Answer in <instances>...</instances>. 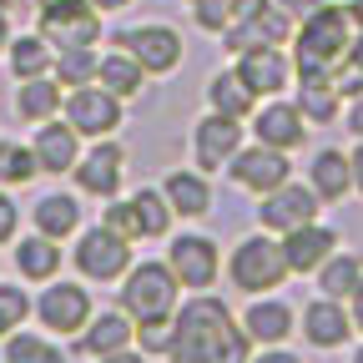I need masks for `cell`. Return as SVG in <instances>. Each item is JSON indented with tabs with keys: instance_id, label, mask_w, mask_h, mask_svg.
<instances>
[{
	"instance_id": "cell-8",
	"label": "cell",
	"mask_w": 363,
	"mask_h": 363,
	"mask_svg": "<svg viewBox=\"0 0 363 363\" xmlns=\"http://www.w3.org/2000/svg\"><path fill=\"white\" fill-rule=\"evenodd\" d=\"M35 30L56 51H66V45H96L101 40V11L91 0H61V6L35 11Z\"/></svg>"
},
{
	"instance_id": "cell-38",
	"label": "cell",
	"mask_w": 363,
	"mask_h": 363,
	"mask_svg": "<svg viewBox=\"0 0 363 363\" xmlns=\"http://www.w3.org/2000/svg\"><path fill=\"white\" fill-rule=\"evenodd\" d=\"M30 313V293L16 288V283H0V338H11Z\"/></svg>"
},
{
	"instance_id": "cell-4",
	"label": "cell",
	"mask_w": 363,
	"mask_h": 363,
	"mask_svg": "<svg viewBox=\"0 0 363 363\" xmlns=\"http://www.w3.org/2000/svg\"><path fill=\"white\" fill-rule=\"evenodd\" d=\"M227 278H233V288H242V293H272V288H283V278H288L283 238H272V233L242 238L233 247V257H227Z\"/></svg>"
},
{
	"instance_id": "cell-5",
	"label": "cell",
	"mask_w": 363,
	"mask_h": 363,
	"mask_svg": "<svg viewBox=\"0 0 363 363\" xmlns=\"http://www.w3.org/2000/svg\"><path fill=\"white\" fill-rule=\"evenodd\" d=\"M71 262L86 283H121V272L131 267V242L121 233H111L106 222L76 233V247H71Z\"/></svg>"
},
{
	"instance_id": "cell-24",
	"label": "cell",
	"mask_w": 363,
	"mask_h": 363,
	"mask_svg": "<svg viewBox=\"0 0 363 363\" xmlns=\"http://www.w3.org/2000/svg\"><path fill=\"white\" fill-rule=\"evenodd\" d=\"M61 262H66L61 242L45 238V233H30V238L16 242V272H21L26 283H51V278H61Z\"/></svg>"
},
{
	"instance_id": "cell-31",
	"label": "cell",
	"mask_w": 363,
	"mask_h": 363,
	"mask_svg": "<svg viewBox=\"0 0 363 363\" xmlns=\"http://www.w3.org/2000/svg\"><path fill=\"white\" fill-rule=\"evenodd\" d=\"M338 86H333V71L328 76H298V111L313 121V126H328L338 116Z\"/></svg>"
},
{
	"instance_id": "cell-47",
	"label": "cell",
	"mask_w": 363,
	"mask_h": 363,
	"mask_svg": "<svg viewBox=\"0 0 363 363\" xmlns=\"http://www.w3.org/2000/svg\"><path fill=\"white\" fill-rule=\"evenodd\" d=\"M348 303H353V308H348V313H353V328L363 333V283L353 288V298H348Z\"/></svg>"
},
{
	"instance_id": "cell-53",
	"label": "cell",
	"mask_w": 363,
	"mask_h": 363,
	"mask_svg": "<svg viewBox=\"0 0 363 363\" xmlns=\"http://www.w3.org/2000/svg\"><path fill=\"white\" fill-rule=\"evenodd\" d=\"M45 6H61V0H35V11H45Z\"/></svg>"
},
{
	"instance_id": "cell-18",
	"label": "cell",
	"mask_w": 363,
	"mask_h": 363,
	"mask_svg": "<svg viewBox=\"0 0 363 363\" xmlns=\"http://www.w3.org/2000/svg\"><path fill=\"white\" fill-rule=\"evenodd\" d=\"M252 136L262 147H278V152H298L308 142V116L298 111V101H278L272 96L267 106L252 111Z\"/></svg>"
},
{
	"instance_id": "cell-43",
	"label": "cell",
	"mask_w": 363,
	"mask_h": 363,
	"mask_svg": "<svg viewBox=\"0 0 363 363\" xmlns=\"http://www.w3.org/2000/svg\"><path fill=\"white\" fill-rule=\"evenodd\" d=\"M247 363H303V358H298V353H288L283 343H272V348H262V353H257V358H247Z\"/></svg>"
},
{
	"instance_id": "cell-23",
	"label": "cell",
	"mask_w": 363,
	"mask_h": 363,
	"mask_svg": "<svg viewBox=\"0 0 363 363\" xmlns=\"http://www.w3.org/2000/svg\"><path fill=\"white\" fill-rule=\"evenodd\" d=\"M293 323H298V313H293V303H283V298H257V303L242 313V328H247V338H252V343H262V348H272V343H288Z\"/></svg>"
},
{
	"instance_id": "cell-54",
	"label": "cell",
	"mask_w": 363,
	"mask_h": 363,
	"mask_svg": "<svg viewBox=\"0 0 363 363\" xmlns=\"http://www.w3.org/2000/svg\"><path fill=\"white\" fill-rule=\"evenodd\" d=\"M353 363H363V348H358V353H353Z\"/></svg>"
},
{
	"instance_id": "cell-20",
	"label": "cell",
	"mask_w": 363,
	"mask_h": 363,
	"mask_svg": "<svg viewBox=\"0 0 363 363\" xmlns=\"http://www.w3.org/2000/svg\"><path fill=\"white\" fill-rule=\"evenodd\" d=\"M338 247V233L323 222H303L293 233H283V257H288V272H318Z\"/></svg>"
},
{
	"instance_id": "cell-39",
	"label": "cell",
	"mask_w": 363,
	"mask_h": 363,
	"mask_svg": "<svg viewBox=\"0 0 363 363\" xmlns=\"http://www.w3.org/2000/svg\"><path fill=\"white\" fill-rule=\"evenodd\" d=\"M101 222L111 227V233H121L126 242H142V222H136L131 197H126V202H121V197H111V207H101Z\"/></svg>"
},
{
	"instance_id": "cell-37",
	"label": "cell",
	"mask_w": 363,
	"mask_h": 363,
	"mask_svg": "<svg viewBox=\"0 0 363 363\" xmlns=\"http://www.w3.org/2000/svg\"><path fill=\"white\" fill-rule=\"evenodd\" d=\"M172 338H177L172 318H147V323H136V348L147 358H172Z\"/></svg>"
},
{
	"instance_id": "cell-3",
	"label": "cell",
	"mask_w": 363,
	"mask_h": 363,
	"mask_svg": "<svg viewBox=\"0 0 363 363\" xmlns=\"http://www.w3.org/2000/svg\"><path fill=\"white\" fill-rule=\"evenodd\" d=\"M182 303V283L167 262H131L121 272V308L131 313V323L147 318H172Z\"/></svg>"
},
{
	"instance_id": "cell-17",
	"label": "cell",
	"mask_w": 363,
	"mask_h": 363,
	"mask_svg": "<svg viewBox=\"0 0 363 363\" xmlns=\"http://www.w3.org/2000/svg\"><path fill=\"white\" fill-rule=\"evenodd\" d=\"M30 152H35V167H40L45 177H66V172L81 162V131H76L66 116H51V121L35 126Z\"/></svg>"
},
{
	"instance_id": "cell-27",
	"label": "cell",
	"mask_w": 363,
	"mask_h": 363,
	"mask_svg": "<svg viewBox=\"0 0 363 363\" xmlns=\"http://www.w3.org/2000/svg\"><path fill=\"white\" fill-rule=\"evenodd\" d=\"M162 192H167L177 217H207L212 212V182L202 172H172L162 182Z\"/></svg>"
},
{
	"instance_id": "cell-33",
	"label": "cell",
	"mask_w": 363,
	"mask_h": 363,
	"mask_svg": "<svg viewBox=\"0 0 363 363\" xmlns=\"http://www.w3.org/2000/svg\"><path fill=\"white\" fill-rule=\"evenodd\" d=\"M96 66H101V56H96V45H66V51H56V66H51V76L71 91V86H86V81H96Z\"/></svg>"
},
{
	"instance_id": "cell-11",
	"label": "cell",
	"mask_w": 363,
	"mask_h": 363,
	"mask_svg": "<svg viewBox=\"0 0 363 363\" xmlns=\"http://www.w3.org/2000/svg\"><path fill=\"white\" fill-rule=\"evenodd\" d=\"M71 177H76V187H81L86 197L111 202V197L121 192V177H126V147L111 142V136H96V147H91V152L71 167Z\"/></svg>"
},
{
	"instance_id": "cell-40",
	"label": "cell",
	"mask_w": 363,
	"mask_h": 363,
	"mask_svg": "<svg viewBox=\"0 0 363 363\" xmlns=\"http://www.w3.org/2000/svg\"><path fill=\"white\" fill-rule=\"evenodd\" d=\"M187 11H192V21H197L202 30L222 35L227 21H233V0H187Z\"/></svg>"
},
{
	"instance_id": "cell-15",
	"label": "cell",
	"mask_w": 363,
	"mask_h": 363,
	"mask_svg": "<svg viewBox=\"0 0 363 363\" xmlns=\"http://www.w3.org/2000/svg\"><path fill=\"white\" fill-rule=\"evenodd\" d=\"M252 96H283L288 81H293V56L283 45H252V51H238V66H233Z\"/></svg>"
},
{
	"instance_id": "cell-50",
	"label": "cell",
	"mask_w": 363,
	"mask_h": 363,
	"mask_svg": "<svg viewBox=\"0 0 363 363\" xmlns=\"http://www.w3.org/2000/svg\"><path fill=\"white\" fill-rule=\"evenodd\" d=\"M353 187L363 192V142H358V152H353Z\"/></svg>"
},
{
	"instance_id": "cell-26",
	"label": "cell",
	"mask_w": 363,
	"mask_h": 363,
	"mask_svg": "<svg viewBox=\"0 0 363 363\" xmlns=\"http://www.w3.org/2000/svg\"><path fill=\"white\" fill-rule=\"evenodd\" d=\"M30 222H35V233H45V238H76L81 233V202L71 197V192H45L35 207H30Z\"/></svg>"
},
{
	"instance_id": "cell-34",
	"label": "cell",
	"mask_w": 363,
	"mask_h": 363,
	"mask_svg": "<svg viewBox=\"0 0 363 363\" xmlns=\"http://www.w3.org/2000/svg\"><path fill=\"white\" fill-rule=\"evenodd\" d=\"M131 207H136V222H142V238H167V227H172V202L162 187H142V192H131Z\"/></svg>"
},
{
	"instance_id": "cell-28",
	"label": "cell",
	"mask_w": 363,
	"mask_h": 363,
	"mask_svg": "<svg viewBox=\"0 0 363 363\" xmlns=\"http://www.w3.org/2000/svg\"><path fill=\"white\" fill-rule=\"evenodd\" d=\"M6 61H11V76H16V81H26V76H45V71L56 66V45L45 40L40 30H26V35H11Z\"/></svg>"
},
{
	"instance_id": "cell-6",
	"label": "cell",
	"mask_w": 363,
	"mask_h": 363,
	"mask_svg": "<svg viewBox=\"0 0 363 363\" xmlns=\"http://www.w3.org/2000/svg\"><path fill=\"white\" fill-rule=\"evenodd\" d=\"M111 45L131 51L136 61H142V71H147V76H172V71L182 66V56H187V45H182V30H177V26H167V21L126 26V30H116V40H111Z\"/></svg>"
},
{
	"instance_id": "cell-13",
	"label": "cell",
	"mask_w": 363,
	"mask_h": 363,
	"mask_svg": "<svg viewBox=\"0 0 363 363\" xmlns=\"http://www.w3.org/2000/svg\"><path fill=\"white\" fill-rule=\"evenodd\" d=\"M227 177H233V187L262 197V192H272V187H283V182H288V152L262 147V142L238 147V157L227 162Z\"/></svg>"
},
{
	"instance_id": "cell-7",
	"label": "cell",
	"mask_w": 363,
	"mask_h": 363,
	"mask_svg": "<svg viewBox=\"0 0 363 363\" xmlns=\"http://www.w3.org/2000/svg\"><path fill=\"white\" fill-rule=\"evenodd\" d=\"M91 288L81 283H66V278H51L40 293H35V323L45 333H56V338H71L91 323Z\"/></svg>"
},
{
	"instance_id": "cell-49",
	"label": "cell",
	"mask_w": 363,
	"mask_h": 363,
	"mask_svg": "<svg viewBox=\"0 0 363 363\" xmlns=\"http://www.w3.org/2000/svg\"><path fill=\"white\" fill-rule=\"evenodd\" d=\"M91 6H96L101 16H111V11H126V6H131V0H91Z\"/></svg>"
},
{
	"instance_id": "cell-25",
	"label": "cell",
	"mask_w": 363,
	"mask_h": 363,
	"mask_svg": "<svg viewBox=\"0 0 363 363\" xmlns=\"http://www.w3.org/2000/svg\"><path fill=\"white\" fill-rule=\"evenodd\" d=\"M308 187L323 197V202L348 197V192H353V157H343V152L323 147V152L313 157V167H308Z\"/></svg>"
},
{
	"instance_id": "cell-51",
	"label": "cell",
	"mask_w": 363,
	"mask_h": 363,
	"mask_svg": "<svg viewBox=\"0 0 363 363\" xmlns=\"http://www.w3.org/2000/svg\"><path fill=\"white\" fill-rule=\"evenodd\" d=\"M343 11H348V21H353V26L363 30V0H348V6H343Z\"/></svg>"
},
{
	"instance_id": "cell-9",
	"label": "cell",
	"mask_w": 363,
	"mask_h": 363,
	"mask_svg": "<svg viewBox=\"0 0 363 363\" xmlns=\"http://www.w3.org/2000/svg\"><path fill=\"white\" fill-rule=\"evenodd\" d=\"M61 116H66L81 136H111V131L121 126V96H111L101 81H86V86H71V91H66Z\"/></svg>"
},
{
	"instance_id": "cell-29",
	"label": "cell",
	"mask_w": 363,
	"mask_h": 363,
	"mask_svg": "<svg viewBox=\"0 0 363 363\" xmlns=\"http://www.w3.org/2000/svg\"><path fill=\"white\" fill-rule=\"evenodd\" d=\"M96 81L111 91V96H121V101H131V96H142V86H147V71H142V61H136L131 51H106L101 56V66H96Z\"/></svg>"
},
{
	"instance_id": "cell-2",
	"label": "cell",
	"mask_w": 363,
	"mask_h": 363,
	"mask_svg": "<svg viewBox=\"0 0 363 363\" xmlns=\"http://www.w3.org/2000/svg\"><path fill=\"white\" fill-rule=\"evenodd\" d=\"M353 45V21L343 6H318L293 26V76H328Z\"/></svg>"
},
{
	"instance_id": "cell-48",
	"label": "cell",
	"mask_w": 363,
	"mask_h": 363,
	"mask_svg": "<svg viewBox=\"0 0 363 363\" xmlns=\"http://www.w3.org/2000/svg\"><path fill=\"white\" fill-rule=\"evenodd\" d=\"M348 61L363 71V30H358V35H353V45H348Z\"/></svg>"
},
{
	"instance_id": "cell-36",
	"label": "cell",
	"mask_w": 363,
	"mask_h": 363,
	"mask_svg": "<svg viewBox=\"0 0 363 363\" xmlns=\"http://www.w3.org/2000/svg\"><path fill=\"white\" fill-rule=\"evenodd\" d=\"M35 152L26 142H0V187H26L35 177Z\"/></svg>"
},
{
	"instance_id": "cell-14",
	"label": "cell",
	"mask_w": 363,
	"mask_h": 363,
	"mask_svg": "<svg viewBox=\"0 0 363 363\" xmlns=\"http://www.w3.org/2000/svg\"><path fill=\"white\" fill-rule=\"evenodd\" d=\"M242 147V121L238 116H222V111H207L197 126H192V162L202 172H217L238 157Z\"/></svg>"
},
{
	"instance_id": "cell-32",
	"label": "cell",
	"mask_w": 363,
	"mask_h": 363,
	"mask_svg": "<svg viewBox=\"0 0 363 363\" xmlns=\"http://www.w3.org/2000/svg\"><path fill=\"white\" fill-rule=\"evenodd\" d=\"M358 283H363V262H358L353 252H333L323 267H318V288H323V298H338V303H348Z\"/></svg>"
},
{
	"instance_id": "cell-46",
	"label": "cell",
	"mask_w": 363,
	"mask_h": 363,
	"mask_svg": "<svg viewBox=\"0 0 363 363\" xmlns=\"http://www.w3.org/2000/svg\"><path fill=\"white\" fill-rule=\"evenodd\" d=\"M348 131L363 142V96H353V106H348Z\"/></svg>"
},
{
	"instance_id": "cell-1",
	"label": "cell",
	"mask_w": 363,
	"mask_h": 363,
	"mask_svg": "<svg viewBox=\"0 0 363 363\" xmlns=\"http://www.w3.org/2000/svg\"><path fill=\"white\" fill-rule=\"evenodd\" d=\"M177 338H172V363H247V328L242 318H233L222 298L192 293L187 303H177L172 313Z\"/></svg>"
},
{
	"instance_id": "cell-22",
	"label": "cell",
	"mask_w": 363,
	"mask_h": 363,
	"mask_svg": "<svg viewBox=\"0 0 363 363\" xmlns=\"http://www.w3.org/2000/svg\"><path fill=\"white\" fill-rule=\"evenodd\" d=\"M61 106H66V86H61L51 71H45V76H26V81L16 86V116L30 121V126L61 116Z\"/></svg>"
},
{
	"instance_id": "cell-30",
	"label": "cell",
	"mask_w": 363,
	"mask_h": 363,
	"mask_svg": "<svg viewBox=\"0 0 363 363\" xmlns=\"http://www.w3.org/2000/svg\"><path fill=\"white\" fill-rule=\"evenodd\" d=\"M207 111H222V116L247 121V116L257 111V96L247 91V81H242L238 71H217V76L207 81Z\"/></svg>"
},
{
	"instance_id": "cell-52",
	"label": "cell",
	"mask_w": 363,
	"mask_h": 363,
	"mask_svg": "<svg viewBox=\"0 0 363 363\" xmlns=\"http://www.w3.org/2000/svg\"><path fill=\"white\" fill-rule=\"evenodd\" d=\"M6 45H11V21H6V11H0V56H6Z\"/></svg>"
},
{
	"instance_id": "cell-19",
	"label": "cell",
	"mask_w": 363,
	"mask_h": 363,
	"mask_svg": "<svg viewBox=\"0 0 363 363\" xmlns=\"http://www.w3.org/2000/svg\"><path fill=\"white\" fill-rule=\"evenodd\" d=\"M303 338L313 343V348H323V353H333V348H343L348 338H353V313L338 303V298H313L308 308H303Z\"/></svg>"
},
{
	"instance_id": "cell-10",
	"label": "cell",
	"mask_w": 363,
	"mask_h": 363,
	"mask_svg": "<svg viewBox=\"0 0 363 363\" xmlns=\"http://www.w3.org/2000/svg\"><path fill=\"white\" fill-rule=\"evenodd\" d=\"M167 267L177 272V283L182 288H192V293H207L217 283V272H222V252L207 233H182L172 238L167 247Z\"/></svg>"
},
{
	"instance_id": "cell-45",
	"label": "cell",
	"mask_w": 363,
	"mask_h": 363,
	"mask_svg": "<svg viewBox=\"0 0 363 363\" xmlns=\"http://www.w3.org/2000/svg\"><path fill=\"white\" fill-rule=\"evenodd\" d=\"M96 363H147V353L142 348H116V353H101Z\"/></svg>"
},
{
	"instance_id": "cell-21",
	"label": "cell",
	"mask_w": 363,
	"mask_h": 363,
	"mask_svg": "<svg viewBox=\"0 0 363 363\" xmlns=\"http://www.w3.org/2000/svg\"><path fill=\"white\" fill-rule=\"evenodd\" d=\"M131 343H136L131 313H126V308H106V313H91V323H86L81 338H76V353L101 358V353H116V348H131Z\"/></svg>"
},
{
	"instance_id": "cell-44",
	"label": "cell",
	"mask_w": 363,
	"mask_h": 363,
	"mask_svg": "<svg viewBox=\"0 0 363 363\" xmlns=\"http://www.w3.org/2000/svg\"><path fill=\"white\" fill-rule=\"evenodd\" d=\"M278 6H283V11H288L293 21H303V16H313L318 6H323V0H278Z\"/></svg>"
},
{
	"instance_id": "cell-41",
	"label": "cell",
	"mask_w": 363,
	"mask_h": 363,
	"mask_svg": "<svg viewBox=\"0 0 363 363\" xmlns=\"http://www.w3.org/2000/svg\"><path fill=\"white\" fill-rule=\"evenodd\" d=\"M333 86H338V96H348V101H353V96H363V71L343 56V61L333 66Z\"/></svg>"
},
{
	"instance_id": "cell-42",
	"label": "cell",
	"mask_w": 363,
	"mask_h": 363,
	"mask_svg": "<svg viewBox=\"0 0 363 363\" xmlns=\"http://www.w3.org/2000/svg\"><path fill=\"white\" fill-rule=\"evenodd\" d=\"M16 238H21V207L11 192H0V247L16 242Z\"/></svg>"
},
{
	"instance_id": "cell-12",
	"label": "cell",
	"mask_w": 363,
	"mask_h": 363,
	"mask_svg": "<svg viewBox=\"0 0 363 363\" xmlns=\"http://www.w3.org/2000/svg\"><path fill=\"white\" fill-rule=\"evenodd\" d=\"M318 197L313 187H303V182H283V187H272V192H262V207H257V222H262V233H293V227H303V222H318Z\"/></svg>"
},
{
	"instance_id": "cell-16",
	"label": "cell",
	"mask_w": 363,
	"mask_h": 363,
	"mask_svg": "<svg viewBox=\"0 0 363 363\" xmlns=\"http://www.w3.org/2000/svg\"><path fill=\"white\" fill-rule=\"evenodd\" d=\"M293 26H298V21L278 6V0H267L257 16L227 26V30H222V45H227L233 56H238V51H252V45H283V40L293 35Z\"/></svg>"
},
{
	"instance_id": "cell-35",
	"label": "cell",
	"mask_w": 363,
	"mask_h": 363,
	"mask_svg": "<svg viewBox=\"0 0 363 363\" xmlns=\"http://www.w3.org/2000/svg\"><path fill=\"white\" fill-rule=\"evenodd\" d=\"M6 363H71L45 333H11L6 338Z\"/></svg>"
}]
</instances>
